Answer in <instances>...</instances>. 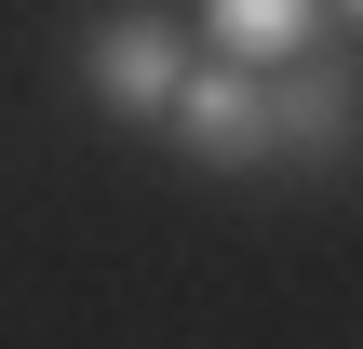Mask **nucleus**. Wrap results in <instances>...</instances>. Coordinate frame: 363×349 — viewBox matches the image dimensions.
<instances>
[{
  "mask_svg": "<svg viewBox=\"0 0 363 349\" xmlns=\"http://www.w3.org/2000/svg\"><path fill=\"white\" fill-rule=\"evenodd\" d=\"M269 81V161H350L363 148V81L310 40V54H283V67H256Z\"/></svg>",
  "mask_w": 363,
  "mask_h": 349,
  "instance_id": "1",
  "label": "nucleus"
},
{
  "mask_svg": "<svg viewBox=\"0 0 363 349\" xmlns=\"http://www.w3.org/2000/svg\"><path fill=\"white\" fill-rule=\"evenodd\" d=\"M175 148L189 161H216V175H242V161H269V81L256 67H229V54H189V81H175Z\"/></svg>",
  "mask_w": 363,
  "mask_h": 349,
  "instance_id": "2",
  "label": "nucleus"
},
{
  "mask_svg": "<svg viewBox=\"0 0 363 349\" xmlns=\"http://www.w3.org/2000/svg\"><path fill=\"white\" fill-rule=\"evenodd\" d=\"M189 54H202V40H189L162 0H135V13H108V27H94V94L162 121V108H175V81H189Z\"/></svg>",
  "mask_w": 363,
  "mask_h": 349,
  "instance_id": "3",
  "label": "nucleus"
},
{
  "mask_svg": "<svg viewBox=\"0 0 363 349\" xmlns=\"http://www.w3.org/2000/svg\"><path fill=\"white\" fill-rule=\"evenodd\" d=\"M310 40H323V0H202V54L229 67H283Z\"/></svg>",
  "mask_w": 363,
  "mask_h": 349,
  "instance_id": "4",
  "label": "nucleus"
},
{
  "mask_svg": "<svg viewBox=\"0 0 363 349\" xmlns=\"http://www.w3.org/2000/svg\"><path fill=\"white\" fill-rule=\"evenodd\" d=\"M350 27H363V0H350Z\"/></svg>",
  "mask_w": 363,
  "mask_h": 349,
  "instance_id": "5",
  "label": "nucleus"
}]
</instances>
